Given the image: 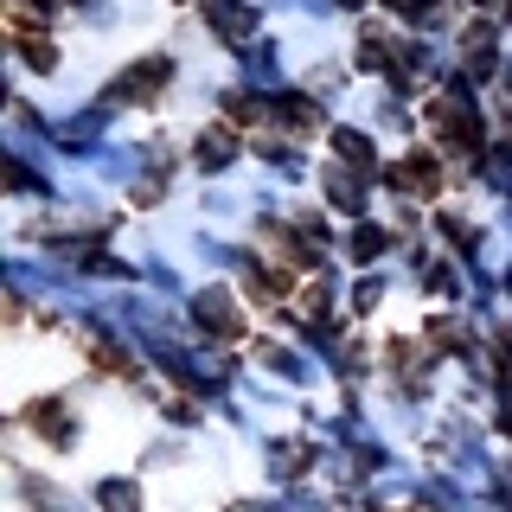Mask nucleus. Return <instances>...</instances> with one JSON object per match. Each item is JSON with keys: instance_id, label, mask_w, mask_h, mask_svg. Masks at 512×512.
Here are the masks:
<instances>
[{"instance_id": "obj_1", "label": "nucleus", "mask_w": 512, "mask_h": 512, "mask_svg": "<svg viewBox=\"0 0 512 512\" xmlns=\"http://www.w3.org/2000/svg\"><path fill=\"white\" fill-rule=\"evenodd\" d=\"M173 77V64L167 58H141L135 71H122L116 84H109V103H135V96H148V90H160Z\"/></svg>"}, {"instance_id": "obj_2", "label": "nucleus", "mask_w": 512, "mask_h": 512, "mask_svg": "<svg viewBox=\"0 0 512 512\" xmlns=\"http://www.w3.org/2000/svg\"><path fill=\"white\" fill-rule=\"evenodd\" d=\"M205 13H212V26H218L231 45H244L250 32H256V13H250V7H231V0H205Z\"/></svg>"}, {"instance_id": "obj_3", "label": "nucleus", "mask_w": 512, "mask_h": 512, "mask_svg": "<svg viewBox=\"0 0 512 512\" xmlns=\"http://www.w3.org/2000/svg\"><path fill=\"white\" fill-rule=\"evenodd\" d=\"M333 148H340V160H346V167L372 173V141H365V135H352V128H340V135H333Z\"/></svg>"}, {"instance_id": "obj_4", "label": "nucleus", "mask_w": 512, "mask_h": 512, "mask_svg": "<svg viewBox=\"0 0 512 512\" xmlns=\"http://www.w3.org/2000/svg\"><path fill=\"white\" fill-rule=\"evenodd\" d=\"M199 320H205L212 333H237V314H231V301H224V295H205V301H199Z\"/></svg>"}, {"instance_id": "obj_5", "label": "nucleus", "mask_w": 512, "mask_h": 512, "mask_svg": "<svg viewBox=\"0 0 512 512\" xmlns=\"http://www.w3.org/2000/svg\"><path fill=\"white\" fill-rule=\"evenodd\" d=\"M199 167H231V135H224V128L199 135Z\"/></svg>"}, {"instance_id": "obj_6", "label": "nucleus", "mask_w": 512, "mask_h": 512, "mask_svg": "<svg viewBox=\"0 0 512 512\" xmlns=\"http://www.w3.org/2000/svg\"><path fill=\"white\" fill-rule=\"evenodd\" d=\"M13 26H52V0H7Z\"/></svg>"}, {"instance_id": "obj_7", "label": "nucleus", "mask_w": 512, "mask_h": 512, "mask_svg": "<svg viewBox=\"0 0 512 512\" xmlns=\"http://www.w3.org/2000/svg\"><path fill=\"white\" fill-rule=\"evenodd\" d=\"M282 122H288V128H314L320 109L308 103V96H282Z\"/></svg>"}, {"instance_id": "obj_8", "label": "nucleus", "mask_w": 512, "mask_h": 512, "mask_svg": "<svg viewBox=\"0 0 512 512\" xmlns=\"http://www.w3.org/2000/svg\"><path fill=\"white\" fill-rule=\"evenodd\" d=\"M39 429H45L52 442H71V416H64L58 404H45V410H39Z\"/></svg>"}, {"instance_id": "obj_9", "label": "nucleus", "mask_w": 512, "mask_h": 512, "mask_svg": "<svg viewBox=\"0 0 512 512\" xmlns=\"http://www.w3.org/2000/svg\"><path fill=\"white\" fill-rule=\"evenodd\" d=\"M340 7H359V0H340Z\"/></svg>"}]
</instances>
